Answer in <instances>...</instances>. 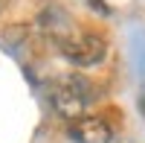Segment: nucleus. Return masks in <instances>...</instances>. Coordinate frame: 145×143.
I'll return each instance as SVG.
<instances>
[{"instance_id":"f03ea898","label":"nucleus","mask_w":145,"mask_h":143,"mask_svg":"<svg viewBox=\"0 0 145 143\" xmlns=\"http://www.w3.org/2000/svg\"><path fill=\"white\" fill-rule=\"evenodd\" d=\"M52 44L61 53V58L76 70H93V67H102L107 62V41L102 32H93V29L76 26L67 35L55 38Z\"/></svg>"},{"instance_id":"7ed1b4c3","label":"nucleus","mask_w":145,"mask_h":143,"mask_svg":"<svg viewBox=\"0 0 145 143\" xmlns=\"http://www.w3.org/2000/svg\"><path fill=\"white\" fill-rule=\"evenodd\" d=\"M67 137L72 143H113V126L99 114H87L67 126Z\"/></svg>"},{"instance_id":"20e7f679","label":"nucleus","mask_w":145,"mask_h":143,"mask_svg":"<svg viewBox=\"0 0 145 143\" xmlns=\"http://www.w3.org/2000/svg\"><path fill=\"white\" fill-rule=\"evenodd\" d=\"M87 6L96 9L99 15H110V6H107V0H87Z\"/></svg>"},{"instance_id":"f257e3e1","label":"nucleus","mask_w":145,"mask_h":143,"mask_svg":"<svg viewBox=\"0 0 145 143\" xmlns=\"http://www.w3.org/2000/svg\"><path fill=\"white\" fill-rule=\"evenodd\" d=\"M46 97H50L52 111L58 117H64L67 123H72V120H81V117L90 114V108L102 99V88L81 73H67V76H58L50 85Z\"/></svg>"}]
</instances>
